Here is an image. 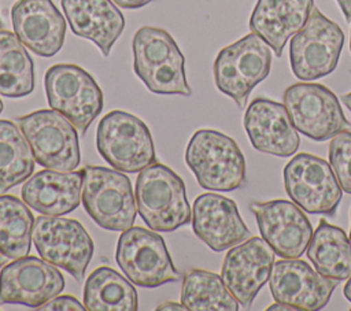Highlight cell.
<instances>
[{
	"label": "cell",
	"mask_w": 351,
	"mask_h": 311,
	"mask_svg": "<svg viewBox=\"0 0 351 311\" xmlns=\"http://www.w3.org/2000/svg\"><path fill=\"white\" fill-rule=\"evenodd\" d=\"M307 258L314 269L337 282L351 275V240L346 232L321 218L307 247Z\"/></svg>",
	"instance_id": "obj_24"
},
{
	"label": "cell",
	"mask_w": 351,
	"mask_h": 311,
	"mask_svg": "<svg viewBox=\"0 0 351 311\" xmlns=\"http://www.w3.org/2000/svg\"><path fill=\"white\" fill-rule=\"evenodd\" d=\"M343 293H344L346 299L348 301H351V275L347 278V282H346V285L343 288Z\"/></svg>",
	"instance_id": "obj_36"
},
{
	"label": "cell",
	"mask_w": 351,
	"mask_h": 311,
	"mask_svg": "<svg viewBox=\"0 0 351 311\" xmlns=\"http://www.w3.org/2000/svg\"><path fill=\"white\" fill-rule=\"evenodd\" d=\"M185 163L204 189L230 192L245 184V159L240 147L218 130H196L186 145Z\"/></svg>",
	"instance_id": "obj_3"
},
{
	"label": "cell",
	"mask_w": 351,
	"mask_h": 311,
	"mask_svg": "<svg viewBox=\"0 0 351 311\" xmlns=\"http://www.w3.org/2000/svg\"><path fill=\"white\" fill-rule=\"evenodd\" d=\"M156 310H160V311H171V310H176V311H180V310H186L185 306L182 303H176V301H166V303H162L160 306L156 307Z\"/></svg>",
	"instance_id": "obj_33"
},
{
	"label": "cell",
	"mask_w": 351,
	"mask_h": 311,
	"mask_svg": "<svg viewBox=\"0 0 351 311\" xmlns=\"http://www.w3.org/2000/svg\"><path fill=\"white\" fill-rule=\"evenodd\" d=\"M289 199L308 214L335 216L343 192L337 177L325 159L313 153H296L282 170Z\"/></svg>",
	"instance_id": "obj_11"
},
{
	"label": "cell",
	"mask_w": 351,
	"mask_h": 311,
	"mask_svg": "<svg viewBox=\"0 0 351 311\" xmlns=\"http://www.w3.org/2000/svg\"><path fill=\"white\" fill-rule=\"evenodd\" d=\"M133 58L134 73L148 90L158 95H192L184 55L165 29L140 27L133 37Z\"/></svg>",
	"instance_id": "obj_2"
},
{
	"label": "cell",
	"mask_w": 351,
	"mask_h": 311,
	"mask_svg": "<svg viewBox=\"0 0 351 311\" xmlns=\"http://www.w3.org/2000/svg\"><path fill=\"white\" fill-rule=\"evenodd\" d=\"M344 45V32L313 7L304 26L291 37L289 63L293 75L314 81L330 74L339 63Z\"/></svg>",
	"instance_id": "obj_7"
},
{
	"label": "cell",
	"mask_w": 351,
	"mask_h": 311,
	"mask_svg": "<svg viewBox=\"0 0 351 311\" xmlns=\"http://www.w3.org/2000/svg\"><path fill=\"white\" fill-rule=\"evenodd\" d=\"M3 107H4V105H3V101H1V100H0V112H1V111H3Z\"/></svg>",
	"instance_id": "obj_39"
},
{
	"label": "cell",
	"mask_w": 351,
	"mask_h": 311,
	"mask_svg": "<svg viewBox=\"0 0 351 311\" xmlns=\"http://www.w3.org/2000/svg\"><path fill=\"white\" fill-rule=\"evenodd\" d=\"M350 218H351V210H350ZM350 240H351V227H350Z\"/></svg>",
	"instance_id": "obj_40"
},
{
	"label": "cell",
	"mask_w": 351,
	"mask_h": 311,
	"mask_svg": "<svg viewBox=\"0 0 351 311\" xmlns=\"http://www.w3.org/2000/svg\"><path fill=\"white\" fill-rule=\"evenodd\" d=\"M192 229L214 252L229 249L251 237L236 201L210 192L199 195L193 201Z\"/></svg>",
	"instance_id": "obj_18"
},
{
	"label": "cell",
	"mask_w": 351,
	"mask_h": 311,
	"mask_svg": "<svg viewBox=\"0 0 351 311\" xmlns=\"http://www.w3.org/2000/svg\"><path fill=\"white\" fill-rule=\"evenodd\" d=\"M118 7L121 8H126V10H136V8H141L144 5H147L148 3L154 1V0H112Z\"/></svg>",
	"instance_id": "obj_32"
},
{
	"label": "cell",
	"mask_w": 351,
	"mask_h": 311,
	"mask_svg": "<svg viewBox=\"0 0 351 311\" xmlns=\"http://www.w3.org/2000/svg\"><path fill=\"white\" fill-rule=\"evenodd\" d=\"M27 140L12 121L0 119V193L25 182L34 171Z\"/></svg>",
	"instance_id": "obj_28"
},
{
	"label": "cell",
	"mask_w": 351,
	"mask_h": 311,
	"mask_svg": "<svg viewBox=\"0 0 351 311\" xmlns=\"http://www.w3.org/2000/svg\"><path fill=\"white\" fill-rule=\"evenodd\" d=\"M244 129L251 145L263 153L287 158L299 149L300 138L284 104L254 99L244 114Z\"/></svg>",
	"instance_id": "obj_19"
},
{
	"label": "cell",
	"mask_w": 351,
	"mask_h": 311,
	"mask_svg": "<svg viewBox=\"0 0 351 311\" xmlns=\"http://www.w3.org/2000/svg\"><path fill=\"white\" fill-rule=\"evenodd\" d=\"M115 260L126 278L137 286L156 288L181 278L163 237L145 227L132 226L121 233Z\"/></svg>",
	"instance_id": "obj_10"
},
{
	"label": "cell",
	"mask_w": 351,
	"mask_h": 311,
	"mask_svg": "<svg viewBox=\"0 0 351 311\" xmlns=\"http://www.w3.org/2000/svg\"><path fill=\"white\" fill-rule=\"evenodd\" d=\"M282 99L295 129L313 141H326L351 129L337 96L322 84H292Z\"/></svg>",
	"instance_id": "obj_12"
},
{
	"label": "cell",
	"mask_w": 351,
	"mask_h": 311,
	"mask_svg": "<svg viewBox=\"0 0 351 311\" xmlns=\"http://www.w3.org/2000/svg\"><path fill=\"white\" fill-rule=\"evenodd\" d=\"M84 306L89 311H136L138 297L128 278L111 267L101 266L85 281Z\"/></svg>",
	"instance_id": "obj_25"
},
{
	"label": "cell",
	"mask_w": 351,
	"mask_h": 311,
	"mask_svg": "<svg viewBox=\"0 0 351 311\" xmlns=\"http://www.w3.org/2000/svg\"><path fill=\"white\" fill-rule=\"evenodd\" d=\"M273 310H291V311H296L292 306H288V304H284V303H280V301H276V303H273L271 306L267 307V311H273Z\"/></svg>",
	"instance_id": "obj_35"
},
{
	"label": "cell",
	"mask_w": 351,
	"mask_h": 311,
	"mask_svg": "<svg viewBox=\"0 0 351 311\" xmlns=\"http://www.w3.org/2000/svg\"><path fill=\"white\" fill-rule=\"evenodd\" d=\"M271 59V48L251 32L218 52L213 66L217 89L244 108L254 88L267 78Z\"/></svg>",
	"instance_id": "obj_4"
},
{
	"label": "cell",
	"mask_w": 351,
	"mask_h": 311,
	"mask_svg": "<svg viewBox=\"0 0 351 311\" xmlns=\"http://www.w3.org/2000/svg\"><path fill=\"white\" fill-rule=\"evenodd\" d=\"M34 89V67L18 36L0 29V95L25 97Z\"/></svg>",
	"instance_id": "obj_26"
},
{
	"label": "cell",
	"mask_w": 351,
	"mask_h": 311,
	"mask_svg": "<svg viewBox=\"0 0 351 311\" xmlns=\"http://www.w3.org/2000/svg\"><path fill=\"white\" fill-rule=\"evenodd\" d=\"M250 210L256 218L261 237L276 255L296 259L304 253L313 236V226L298 204L276 199L254 201Z\"/></svg>",
	"instance_id": "obj_14"
},
{
	"label": "cell",
	"mask_w": 351,
	"mask_h": 311,
	"mask_svg": "<svg viewBox=\"0 0 351 311\" xmlns=\"http://www.w3.org/2000/svg\"><path fill=\"white\" fill-rule=\"evenodd\" d=\"M350 51H351V30H350Z\"/></svg>",
	"instance_id": "obj_41"
},
{
	"label": "cell",
	"mask_w": 351,
	"mask_h": 311,
	"mask_svg": "<svg viewBox=\"0 0 351 311\" xmlns=\"http://www.w3.org/2000/svg\"><path fill=\"white\" fill-rule=\"evenodd\" d=\"M3 263H4V259H3V256H1V255H0V267H1V266H3Z\"/></svg>",
	"instance_id": "obj_38"
},
{
	"label": "cell",
	"mask_w": 351,
	"mask_h": 311,
	"mask_svg": "<svg viewBox=\"0 0 351 311\" xmlns=\"http://www.w3.org/2000/svg\"><path fill=\"white\" fill-rule=\"evenodd\" d=\"M96 148L115 170L140 173L156 162L148 126L136 115L114 110L106 114L96 130Z\"/></svg>",
	"instance_id": "obj_6"
},
{
	"label": "cell",
	"mask_w": 351,
	"mask_h": 311,
	"mask_svg": "<svg viewBox=\"0 0 351 311\" xmlns=\"http://www.w3.org/2000/svg\"><path fill=\"white\" fill-rule=\"evenodd\" d=\"M273 263L274 251L262 237L251 236L228 249L221 277L241 307L252 306L256 295L270 278Z\"/></svg>",
	"instance_id": "obj_17"
},
{
	"label": "cell",
	"mask_w": 351,
	"mask_h": 311,
	"mask_svg": "<svg viewBox=\"0 0 351 311\" xmlns=\"http://www.w3.org/2000/svg\"><path fill=\"white\" fill-rule=\"evenodd\" d=\"M307 262L296 259H281L273 263L269 286L274 301L292 306L295 310L317 311L324 308L337 286Z\"/></svg>",
	"instance_id": "obj_16"
},
{
	"label": "cell",
	"mask_w": 351,
	"mask_h": 311,
	"mask_svg": "<svg viewBox=\"0 0 351 311\" xmlns=\"http://www.w3.org/2000/svg\"><path fill=\"white\" fill-rule=\"evenodd\" d=\"M181 303L189 311H237L240 303L217 273L192 269L182 279Z\"/></svg>",
	"instance_id": "obj_27"
},
{
	"label": "cell",
	"mask_w": 351,
	"mask_h": 311,
	"mask_svg": "<svg viewBox=\"0 0 351 311\" xmlns=\"http://www.w3.org/2000/svg\"><path fill=\"white\" fill-rule=\"evenodd\" d=\"M44 85L49 107L85 134L104 105L103 92L95 78L77 64L59 63L47 70Z\"/></svg>",
	"instance_id": "obj_8"
},
{
	"label": "cell",
	"mask_w": 351,
	"mask_h": 311,
	"mask_svg": "<svg viewBox=\"0 0 351 311\" xmlns=\"http://www.w3.org/2000/svg\"><path fill=\"white\" fill-rule=\"evenodd\" d=\"M11 19L21 42L36 55L51 58L62 49L66 21L52 0H16Z\"/></svg>",
	"instance_id": "obj_20"
},
{
	"label": "cell",
	"mask_w": 351,
	"mask_h": 311,
	"mask_svg": "<svg viewBox=\"0 0 351 311\" xmlns=\"http://www.w3.org/2000/svg\"><path fill=\"white\" fill-rule=\"evenodd\" d=\"M63 288L64 278L56 266L37 256L14 259L0 271V304L38 308L58 296Z\"/></svg>",
	"instance_id": "obj_15"
},
{
	"label": "cell",
	"mask_w": 351,
	"mask_h": 311,
	"mask_svg": "<svg viewBox=\"0 0 351 311\" xmlns=\"http://www.w3.org/2000/svg\"><path fill=\"white\" fill-rule=\"evenodd\" d=\"M82 181V170H40L25 181L21 190L22 200L43 215L62 216L80 206Z\"/></svg>",
	"instance_id": "obj_21"
},
{
	"label": "cell",
	"mask_w": 351,
	"mask_h": 311,
	"mask_svg": "<svg viewBox=\"0 0 351 311\" xmlns=\"http://www.w3.org/2000/svg\"><path fill=\"white\" fill-rule=\"evenodd\" d=\"M346 21L351 22V0H336Z\"/></svg>",
	"instance_id": "obj_34"
},
{
	"label": "cell",
	"mask_w": 351,
	"mask_h": 311,
	"mask_svg": "<svg viewBox=\"0 0 351 311\" xmlns=\"http://www.w3.org/2000/svg\"><path fill=\"white\" fill-rule=\"evenodd\" d=\"M82 173L81 201L88 215L106 230L132 227L137 206L126 174L101 166H85Z\"/></svg>",
	"instance_id": "obj_5"
},
{
	"label": "cell",
	"mask_w": 351,
	"mask_h": 311,
	"mask_svg": "<svg viewBox=\"0 0 351 311\" xmlns=\"http://www.w3.org/2000/svg\"><path fill=\"white\" fill-rule=\"evenodd\" d=\"M314 0H258L250 16V30L281 58L287 41L307 22Z\"/></svg>",
	"instance_id": "obj_23"
},
{
	"label": "cell",
	"mask_w": 351,
	"mask_h": 311,
	"mask_svg": "<svg viewBox=\"0 0 351 311\" xmlns=\"http://www.w3.org/2000/svg\"><path fill=\"white\" fill-rule=\"evenodd\" d=\"M137 212L155 232H173L192 221L182 178L163 163L143 169L134 189Z\"/></svg>",
	"instance_id": "obj_1"
},
{
	"label": "cell",
	"mask_w": 351,
	"mask_h": 311,
	"mask_svg": "<svg viewBox=\"0 0 351 311\" xmlns=\"http://www.w3.org/2000/svg\"><path fill=\"white\" fill-rule=\"evenodd\" d=\"M34 160L51 170L74 171L81 162L75 126L55 110H37L18 118Z\"/></svg>",
	"instance_id": "obj_9"
},
{
	"label": "cell",
	"mask_w": 351,
	"mask_h": 311,
	"mask_svg": "<svg viewBox=\"0 0 351 311\" xmlns=\"http://www.w3.org/2000/svg\"><path fill=\"white\" fill-rule=\"evenodd\" d=\"M62 8L71 32L95 42L103 56H108L125 27L117 4L112 0H62Z\"/></svg>",
	"instance_id": "obj_22"
},
{
	"label": "cell",
	"mask_w": 351,
	"mask_h": 311,
	"mask_svg": "<svg viewBox=\"0 0 351 311\" xmlns=\"http://www.w3.org/2000/svg\"><path fill=\"white\" fill-rule=\"evenodd\" d=\"M328 153L341 189L351 195V132L344 130L330 138Z\"/></svg>",
	"instance_id": "obj_30"
},
{
	"label": "cell",
	"mask_w": 351,
	"mask_h": 311,
	"mask_svg": "<svg viewBox=\"0 0 351 311\" xmlns=\"http://www.w3.org/2000/svg\"><path fill=\"white\" fill-rule=\"evenodd\" d=\"M341 101L344 103V105H346V107L350 110V112H351V92L343 95V96H341Z\"/></svg>",
	"instance_id": "obj_37"
},
{
	"label": "cell",
	"mask_w": 351,
	"mask_h": 311,
	"mask_svg": "<svg viewBox=\"0 0 351 311\" xmlns=\"http://www.w3.org/2000/svg\"><path fill=\"white\" fill-rule=\"evenodd\" d=\"M34 216L29 206L11 195H0V253L8 259L29 255Z\"/></svg>",
	"instance_id": "obj_29"
},
{
	"label": "cell",
	"mask_w": 351,
	"mask_h": 311,
	"mask_svg": "<svg viewBox=\"0 0 351 311\" xmlns=\"http://www.w3.org/2000/svg\"><path fill=\"white\" fill-rule=\"evenodd\" d=\"M32 238L41 259L63 269L77 282H82L95 244L78 221L52 215L37 216Z\"/></svg>",
	"instance_id": "obj_13"
},
{
	"label": "cell",
	"mask_w": 351,
	"mask_h": 311,
	"mask_svg": "<svg viewBox=\"0 0 351 311\" xmlns=\"http://www.w3.org/2000/svg\"><path fill=\"white\" fill-rule=\"evenodd\" d=\"M38 310L41 311H84L86 310V307L84 304H81L74 296H55L53 299L48 300L45 304L40 306Z\"/></svg>",
	"instance_id": "obj_31"
}]
</instances>
